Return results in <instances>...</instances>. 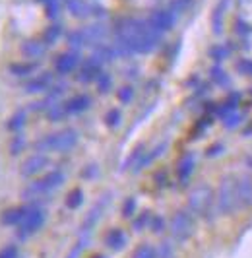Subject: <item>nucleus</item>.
Returning <instances> with one entry per match:
<instances>
[{"label": "nucleus", "mask_w": 252, "mask_h": 258, "mask_svg": "<svg viewBox=\"0 0 252 258\" xmlns=\"http://www.w3.org/2000/svg\"><path fill=\"white\" fill-rule=\"evenodd\" d=\"M219 152H221V146H212L210 152H208V155H217Z\"/></svg>", "instance_id": "nucleus-46"}, {"label": "nucleus", "mask_w": 252, "mask_h": 258, "mask_svg": "<svg viewBox=\"0 0 252 258\" xmlns=\"http://www.w3.org/2000/svg\"><path fill=\"white\" fill-rule=\"evenodd\" d=\"M239 68H242V70H244V68H246V70H250V72H248V74H252V62H250V60H244V62H240V64H239Z\"/></svg>", "instance_id": "nucleus-45"}, {"label": "nucleus", "mask_w": 252, "mask_h": 258, "mask_svg": "<svg viewBox=\"0 0 252 258\" xmlns=\"http://www.w3.org/2000/svg\"><path fill=\"white\" fill-rule=\"evenodd\" d=\"M223 120H225V126H229V128H233V126H237V124H239V115H227L225 118H223Z\"/></svg>", "instance_id": "nucleus-43"}, {"label": "nucleus", "mask_w": 252, "mask_h": 258, "mask_svg": "<svg viewBox=\"0 0 252 258\" xmlns=\"http://www.w3.org/2000/svg\"><path fill=\"white\" fill-rule=\"evenodd\" d=\"M237 196H239V206L248 208L252 206V182L250 179H240L237 182Z\"/></svg>", "instance_id": "nucleus-18"}, {"label": "nucleus", "mask_w": 252, "mask_h": 258, "mask_svg": "<svg viewBox=\"0 0 252 258\" xmlns=\"http://www.w3.org/2000/svg\"><path fill=\"white\" fill-rule=\"evenodd\" d=\"M151 214L150 210H146V212H140L138 216H134V220H132V229L136 233L144 231V229H148L150 227V220H151Z\"/></svg>", "instance_id": "nucleus-24"}, {"label": "nucleus", "mask_w": 252, "mask_h": 258, "mask_svg": "<svg viewBox=\"0 0 252 258\" xmlns=\"http://www.w3.org/2000/svg\"><path fill=\"white\" fill-rule=\"evenodd\" d=\"M29 202L27 204H22V206H12V208H6L0 212V225L2 227H10V229H16L20 227V223L25 220L27 212H29Z\"/></svg>", "instance_id": "nucleus-8"}, {"label": "nucleus", "mask_w": 252, "mask_h": 258, "mask_svg": "<svg viewBox=\"0 0 252 258\" xmlns=\"http://www.w3.org/2000/svg\"><path fill=\"white\" fill-rule=\"evenodd\" d=\"M60 33H62V26H60V24H52V26H49L45 29V33H43V43H45L47 47L52 45V43H56L58 37H60Z\"/></svg>", "instance_id": "nucleus-27"}, {"label": "nucleus", "mask_w": 252, "mask_h": 258, "mask_svg": "<svg viewBox=\"0 0 252 258\" xmlns=\"http://www.w3.org/2000/svg\"><path fill=\"white\" fill-rule=\"evenodd\" d=\"M151 233H155V235H161V233L167 229V220H165L163 216H151L150 220V227H148Z\"/></svg>", "instance_id": "nucleus-32"}, {"label": "nucleus", "mask_w": 252, "mask_h": 258, "mask_svg": "<svg viewBox=\"0 0 252 258\" xmlns=\"http://www.w3.org/2000/svg\"><path fill=\"white\" fill-rule=\"evenodd\" d=\"M82 33H84V39H86V45L97 47V45H103L105 37L109 35V29L103 24H93V26H88L86 29H82Z\"/></svg>", "instance_id": "nucleus-14"}, {"label": "nucleus", "mask_w": 252, "mask_h": 258, "mask_svg": "<svg viewBox=\"0 0 252 258\" xmlns=\"http://www.w3.org/2000/svg\"><path fill=\"white\" fill-rule=\"evenodd\" d=\"M169 233H171V239L176 243H186L190 237L194 235L196 229V223H194V216L190 214L188 210H178L171 216L169 220Z\"/></svg>", "instance_id": "nucleus-4"}, {"label": "nucleus", "mask_w": 252, "mask_h": 258, "mask_svg": "<svg viewBox=\"0 0 252 258\" xmlns=\"http://www.w3.org/2000/svg\"><path fill=\"white\" fill-rule=\"evenodd\" d=\"M132 258H157V248L150 243H140L132 250Z\"/></svg>", "instance_id": "nucleus-25"}, {"label": "nucleus", "mask_w": 252, "mask_h": 258, "mask_svg": "<svg viewBox=\"0 0 252 258\" xmlns=\"http://www.w3.org/2000/svg\"><path fill=\"white\" fill-rule=\"evenodd\" d=\"M136 208H138V202H136V198L134 196H130V198H126L124 202H122V218H134L136 216Z\"/></svg>", "instance_id": "nucleus-33"}, {"label": "nucleus", "mask_w": 252, "mask_h": 258, "mask_svg": "<svg viewBox=\"0 0 252 258\" xmlns=\"http://www.w3.org/2000/svg\"><path fill=\"white\" fill-rule=\"evenodd\" d=\"M68 45L74 47V49H80V47H86V39H84V33L82 29H76L72 33H68Z\"/></svg>", "instance_id": "nucleus-36"}, {"label": "nucleus", "mask_w": 252, "mask_h": 258, "mask_svg": "<svg viewBox=\"0 0 252 258\" xmlns=\"http://www.w3.org/2000/svg\"><path fill=\"white\" fill-rule=\"evenodd\" d=\"M105 204H107V200H101L99 204L93 206V210L86 216V220H84V223H82V233H89L91 229H93V225H95V223L101 220V216H103V208H105Z\"/></svg>", "instance_id": "nucleus-20"}, {"label": "nucleus", "mask_w": 252, "mask_h": 258, "mask_svg": "<svg viewBox=\"0 0 252 258\" xmlns=\"http://www.w3.org/2000/svg\"><path fill=\"white\" fill-rule=\"evenodd\" d=\"M217 210L219 214H233L237 208H239V196H237V182H233L231 179H223L219 184V190H217Z\"/></svg>", "instance_id": "nucleus-6"}, {"label": "nucleus", "mask_w": 252, "mask_h": 258, "mask_svg": "<svg viewBox=\"0 0 252 258\" xmlns=\"http://www.w3.org/2000/svg\"><path fill=\"white\" fill-rule=\"evenodd\" d=\"M91 103H93V99L89 97L88 93H80V95H74V97H70L68 101H64V109H66L68 116L80 115V113L88 111L89 107H91Z\"/></svg>", "instance_id": "nucleus-12"}, {"label": "nucleus", "mask_w": 252, "mask_h": 258, "mask_svg": "<svg viewBox=\"0 0 252 258\" xmlns=\"http://www.w3.org/2000/svg\"><path fill=\"white\" fill-rule=\"evenodd\" d=\"M66 116H68V113L64 109V103H54L47 109V120H50V122H60Z\"/></svg>", "instance_id": "nucleus-26"}, {"label": "nucleus", "mask_w": 252, "mask_h": 258, "mask_svg": "<svg viewBox=\"0 0 252 258\" xmlns=\"http://www.w3.org/2000/svg\"><path fill=\"white\" fill-rule=\"evenodd\" d=\"M101 72V64L95 60V58H91L89 56L88 60L84 62V66H82V70L78 72V82H82V84H89V82H93V80H97V76H99Z\"/></svg>", "instance_id": "nucleus-16"}, {"label": "nucleus", "mask_w": 252, "mask_h": 258, "mask_svg": "<svg viewBox=\"0 0 252 258\" xmlns=\"http://www.w3.org/2000/svg\"><path fill=\"white\" fill-rule=\"evenodd\" d=\"M223 6H225V2H221L217 8H215L214 12V29L215 33H219L221 31V18H223Z\"/></svg>", "instance_id": "nucleus-38"}, {"label": "nucleus", "mask_w": 252, "mask_h": 258, "mask_svg": "<svg viewBox=\"0 0 252 258\" xmlns=\"http://www.w3.org/2000/svg\"><path fill=\"white\" fill-rule=\"evenodd\" d=\"M27 124V113L25 111H16L8 120H6V130L12 132V134H22V130L25 128Z\"/></svg>", "instance_id": "nucleus-19"}, {"label": "nucleus", "mask_w": 252, "mask_h": 258, "mask_svg": "<svg viewBox=\"0 0 252 258\" xmlns=\"http://www.w3.org/2000/svg\"><path fill=\"white\" fill-rule=\"evenodd\" d=\"M29 204L31 206H29V212H27L25 220L20 223V227H16V239L18 241H25V239L33 237L47 223V212L41 206H37L35 202H29Z\"/></svg>", "instance_id": "nucleus-3"}, {"label": "nucleus", "mask_w": 252, "mask_h": 258, "mask_svg": "<svg viewBox=\"0 0 252 258\" xmlns=\"http://www.w3.org/2000/svg\"><path fill=\"white\" fill-rule=\"evenodd\" d=\"M88 241H89V233H82V237L78 239V243L74 245V248L66 254V258H78L82 252H84V248H86V245H88Z\"/></svg>", "instance_id": "nucleus-31"}, {"label": "nucleus", "mask_w": 252, "mask_h": 258, "mask_svg": "<svg viewBox=\"0 0 252 258\" xmlns=\"http://www.w3.org/2000/svg\"><path fill=\"white\" fill-rule=\"evenodd\" d=\"M25 148H27V140H25L24 134H14V138L10 140V146H8V150H10V155H20L24 152Z\"/></svg>", "instance_id": "nucleus-28"}, {"label": "nucleus", "mask_w": 252, "mask_h": 258, "mask_svg": "<svg viewBox=\"0 0 252 258\" xmlns=\"http://www.w3.org/2000/svg\"><path fill=\"white\" fill-rule=\"evenodd\" d=\"M0 258H20V248L16 245H6L0 248Z\"/></svg>", "instance_id": "nucleus-37"}, {"label": "nucleus", "mask_w": 252, "mask_h": 258, "mask_svg": "<svg viewBox=\"0 0 252 258\" xmlns=\"http://www.w3.org/2000/svg\"><path fill=\"white\" fill-rule=\"evenodd\" d=\"M194 167H196V159L192 154H186L180 161H178V167H176V179L180 184H186L188 179L194 173Z\"/></svg>", "instance_id": "nucleus-17"}, {"label": "nucleus", "mask_w": 252, "mask_h": 258, "mask_svg": "<svg viewBox=\"0 0 252 258\" xmlns=\"http://www.w3.org/2000/svg\"><path fill=\"white\" fill-rule=\"evenodd\" d=\"M37 70V62H10L8 64V72L16 78H27L31 76Z\"/></svg>", "instance_id": "nucleus-21"}, {"label": "nucleus", "mask_w": 252, "mask_h": 258, "mask_svg": "<svg viewBox=\"0 0 252 258\" xmlns=\"http://www.w3.org/2000/svg\"><path fill=\"white\" fill-rule=\"evenodd\" d=\"M20 51H22V54H24L25 58H29L33 62V60L41 58L47 52V45L43 43V39L41 41L39 39H27V41H24L20 45Z\"/></svg>", "instance_id": "nucleus-13"}, {"label": "nucleus", "mask_w": 252, "mask_h": 258, "mask_svg": "<svg viewBox=\"0 0 252 258\" xmlns=\"http://www.w3.org/2000/svg\"><path fill=\"white\" fill-rule=\"evenodd\" d=\"M103 241H105V246L107 248H111L114 252H118V250H122L128 243V237H126V233L120 229V227H113V229H109V231L105 233V237H103Z\"/></svg>", "instance_id": "nucleus-15"}, {"label": "nucleus", "mask_w": 252, "mask_h": 258, "mask_svg": "<svg viewBox=\"0 0 252 258\" xmlns=\"http://www.w3.org/2000/svg\"><path fill=\"white\" fill-rule=\"evenodd\" d=\"M78 140H80V136H78V132L74 128H64L58 130V132H52V134H47L41 140H37L35 150L39 154H49V152L68 154L78 146Z\"/></svg>", "instance_id": "nucleus-2"}, {"label": "nucleus", "mask_w": 252, "mask_h": 258, "mask_svg": "<svg viewBox=\"0 0 252 258\" xmlns=\"http://www.w3.org/2000/svg\"><path fill=\"white\" fill-rule=\"evenodd\" d=\"M50 88H52V74L50 72H43L39 76L31 78L24 86V91L29 93V95H35V93H47Z\"/></svg>", "instance_id": "nucleus-11"}, {"label": "nucleus", "mask_w": 252, "mask_h": 258, "mask_svg": "<svg viewBox=\"0 0 252 258\" xmlns=\"http://www.w3.org/2000/svg\"><path fill=\"white\" fill-rule=\"evenodd\" d=\"M78 66H80V54H78V51L62 52L54 60V72L60 74V76H68V74L74 72Z\"/></svg>", "instance_id": "nucleus-10"}, {"label": "nucleus", "mask_w": 252, "mask_h": 258, "mask_svg": "<svg viewBox=\"0 0 252 258\" xmlns=\"http://www.w3.org/2000/svg\"><path fill=\"white\" fill-rule=\"evenodd\" d=\"M49 165V157L45 154H33L29 155V157H25L24 161H22V165H20V175L24 177V179H31V177H37L41 175L45 169Z\"/></svg>", "instance_id": "nucleus-7"}, {"label": "nucleus", "mask_w": 252, "mask_h": 258, "mask_svg": "<svg viewBox=\"0 0 252 258\" xmlns=\"http://www.w3.org/2000/svg\"><path fill=\"white\" fill-rule=\"evenodd\" d=\"M97 175H99L97 165H88V167L82 171V177H84V179H95Z\"/></svg>", "instance_id": "nucleus-42"}, {"label": "nucleus", "mask_w": 252, "mask_h": 258, "mask_svg": "<svg viewBox=\"0 0 252 258\" xmlns=\"http://www.w3.org/2000/svg\"><path fill=\"white\" fill-rule=\"evenodd\" d=\"M58 8H60V6H58V0H50V2H47V8H45L47 18H50V20H52V18H56L58 12H60Z\"/></svg>", "instance_id": "nucleus-40"}, {"label": "nucleus", "mask_w": 252, "mask_h": 258, "mask_svg": "<svg viewBox=\"0 0 252 258\" xmlns=\"http://www.w3.org/2000/svg\"><path fill=\"white\" fill-rule=\"evenodd\" d=\"M95 82H97V91L99 93H109V90L113 88V78L107 72H101Z\"/></svg>", "instance_id": "nucleus-30"}, {"label": "nucleus", "mask_w": 252, "mask_h": 258, "mask_svg": "<svg viewBox=\"0 0 252 258\" xmlns=\"http://www.w3.org/2000/svg\"><path fill=\"white\" fill-rule=\"evenodd\" d=\"M157 258H176L175 243L173 241H161L157 246Z\"/></svg>", "instance_id": "nucleus-29"}, {"label": "nucleus", "mask_w": 252, "mask_h": 258, "mask_svg": "<svg viewBox=\"0 0 252 258\" xmlns=\"http://www.w3.org/2000/svg\"><path fill=\"white\" fill-rule=\"evenodd\" d=\"M64 204H66L68 210H78V208L84 204V190H82V188H74V190H70V192L66 194Z\"/></svg>", "instance_id": "nucleus-23"}, {"label": "nucleus", "mask_w": 252, "mask_h": 258, "mask_svg": "<svg viewBox=\"0 0 252 258\" xmlns=\"http://www.w3.org/2000/svg\"><path fill=\"white\" fill-rule=\"evenodd\" d=\"M39 2H45V4H47V2H50V0H39Z\"/></svg>", "instance_id": "nucleus-47"}, {"label": "nucleus", "mask_w": 252, "mask_h": 258, "mask_svg": "<svg viewBox=\"0 0 252 258\" xmlns=\"http://www.w3.org/2000/svg\"><path fill=\"white\" fill-rule=\"evenodd\" d=\"M66 2H68V10L74 18H86V16L91 14L89 6L84 0H66Z\"/></svg>", "instance_id": "nucleus-22"}, {"label": "nucleus", "mask_w": 252, "mask_h": 258, "mask_svg": "<svg viewBox=\"0 0 252 258\" xmlns=\"http://www.w3.org/2000/svg\"><path fill=\"white\" fill-rule=\"evenodd\" d=\"M64 181H66V175L62 171L54 169V171H50L47 175H43V177L29 182L22 190V198L27 200V202H35L37 204L39 198H45V196L52 194L54 190H58L64 184Z\"/></svg>", "instance_id": "nucleus-1"}, {"label": "nucleus", "mask_w": 252, "mask_h": 258, "mask_svg": "<svg viewBox=\"0 0 252 258\" xmlns=\"http://www.w3.org/2000/svg\"><path fill=\"white\" fill-rule=\"evenodd\" d=\"M214 206V190L208 184H198L188 194V212L198 218H208Z\"/></svg>", "instance_id": "nucleus-5"}, {"label": "nucleus", "mask_w": 252, "mask_h": 258, "mask_svg": "<svg viewBox=\"0 0 252 258\" xmlns=\"http://www.w3.org/2000/svg\"><path fill=\"white\" fill-rule=\"evenodd\" d=\"M190 4H192V0H173L171 2V12H184Z\"/></svg>", "instance_id": "nucleus-39"}, {"label": "nucleus", "mask_w": 252, "mask_h": 258, "mask_svg": "<svg viewBox=\"0 0 252 258\" xmlns=\"http://www.w3.org/2000/svg\"><path fill=\"white\" fill-rule=\"evenodd\" d=\"M212 78H214L215 84H221V86L229 84V78L223 74V70H221V68H212Z\"/></svg>", "instance_id": "nucleus-41"}, {"label": "nucleus", "mask_w": 252, "mask_h": 258, "mask_svg": "<svg viewBox=\"0 0 252 258\" xmlns=\"http://www.w3.org/2000/svg\"><path fill=\"white\" fill-rule=\"evenodd\" d=\"M225 54H227V51L223 49V47H214V49H212V56H214V58H217V60L225 58Z\"/></svg>", "instance_id": "nucleus-44"}, {"label": "nucleus", "mask_w": 252, "mask_h": 258, "mask_svg": "<svg viewBox=\"0 0 252 258\" xmlns=\"http://www.w3.org/2000/svg\"><path fill=\"white\" fill-rule=\"evenodd\" d=\"M116 97L122 105H130L134 99V88L132 86H122L120 90L116 91Z\"/></svg>", "instance_id": "nucleus-35"}, {"label": "nucleus", "mask_w": 252, "mask_h": 258, "mask_svg": "<svg viewBox=\"0 0 252 258\" xmlns=\"http://www.w3.org/2000/svg\"><path fill=\"white\" fill-rule=\"evenodd\" d=\"M120 122H122V113H120L118 109L107 111V115H105V124H107L109 128H116Z\"/></svg>", "instance_id": "nucleus-34"}, {"label": "nucleus", "mask_w": 252, "mask_h": 258, "mask_svg": "<svg viewBox=\"0 0 252 258\" xmlns=\"http://www.w3.org/2000/svg\"><path fill=\"white\" fill-rule=\"evenodd\" d=\"M175 14L171 12V10H155V12L150 14V18H148V24L153 31H157V33H165V31H169V29H173L175 26Z\"/></svg>", "instance_id": "nucleus-9"}]
</instances>
